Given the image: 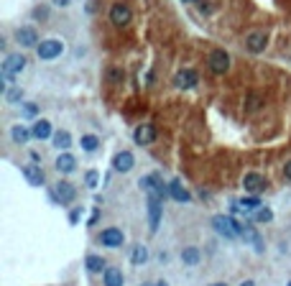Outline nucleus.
<instances>
[{
  "label": "nucleus",
  "mask_w": 291,
  "mask_h": 286,
  "mask_svg": "<svg viewBox=\"0 0 291 286\" xmlns=\"http://www.w3.org/2000/svg\"><path fill=\"white\" fill-rule=\"evenodd\" d=\"M54 146L59 148V151H66L72 146V138H69V133L66 130H59V133H54Z\"/></svg>",
  "instance_id": "nucleus-24"
},
{
  "label": "nucleus",
  "mask_w": 291,
  "mask_h": 286,
  "mask_svg": "<svg viewBox=\"0 0 291 286\" xmlns=\"http://www.w3.org/2000/svg\"><path fill=\"white\" fill-rule=\"evenodd\" d=\"M102 281H105V286H123V271L107 269V271L102 274Z\"/></svg>",
  "instance_id": "nucleus-21"
},
{
  "label": "nucleus",
  "mask_w": 291,
  "mask_h": 286,
  "mask_svg": "<svg viewBox=\"0 0 291 286\" xmlns=\"http://www.w3.org/2000/svg\"><path fill=\"white\" fill-rule=\"evenodd\" d=\"M79 143H82V148H84V151H95V148L100 146L97 136H82V141H79Z\"/></svg>",
  "instance_id": "nucleus-29"
},
{
  "label": "nucleus",
  "mask_w": 291,
  "mask_h": 286,
  "mask_svg": "<svg viewBox=\"0 0 291 286\" xmlns=\"http://www.w3.org/2000/svg\"><path fill=\"white\" fill-rule=\"evenodd\" d=\"M87 271L89 274H102L105 271V258L102 256H87Z\"/></svg>",
  "instance_id": "nucleus-23"
},
{
  "label": "nucleus",
  "mask_w": 291,
  "mask_h": 286,
  "mask_svg": "<svg viewBox=\"0 0 291 286\" xmlns=\"http://www.w3.org/2000/svg\"><path fill=\"white\" fill-rule=\"evenodd\" d=\"M182 3H194V0H182Z\"/></svg>",
  "instance_id": "nucleus-38"
},
{
  "label": "nucleus",
  "mask_w": 291,
  "mask_h": 286,
  "mask_svg": "<svg viewBox=\"0 0 291 286\" xmlns=\"http://www.w3.org/2000/svg\"><path fill=\"white\" fill-rule=\"evenodd\" d=\"M36 51H38V59L51 61V59H56V56L64 51V43L56 41V38H46V41H41L38 46H36Z\"/></svg>",
  "instance_id": "nucleus-4"
},
{
  "label": "nucleus",
  "mask_w": 291,
  "mask_h": 286,
  "mask_svg": "<svg viewBox=\"0 0 291 286\" xmlns=\"http://www.w3.org/2000/svg\"><path fill=\"white\" fill-rule=\"evenodd\" d=\"M31 133H33V138H38V141H46V138L51 136V123H49V120H36L33 128H31Z\"/></svg>",
  "instance_id": "nucleus-19"
},
{
  "label": "nucleus",
  "mask_w": 291,
  "mask_h": 286,
  "mask_svg": "<svg viewBox=\"0 0 291 286\" xmlns=\"http://www.w3.org/2000/svg\"><path fill=\"white\" fill-rule=\"evenodd\" d=\"M228 67H230V56L222 51V49H217V51L210 54V69H212L215 74H225Z\"/></svg>",
  "instance_id": "nucleus-7"
},
{
  "label": "nucleus",
  "mask_w": 291,
  "mask_h": 286,
  "mask_svg": "<svg viewBox=\"0 0 291 286\" xmlns=\"http://www.w3.org/2000/svg\"><path fill=\"white\" fill-rule=\"evenodd\" d=\"M23 115H26V118H36V115H38V107H36L33 102H26V105H23Z\"/></svg>",
  "instance_id": "nucleus-32"
},
{
  "label": "nucleus",
  "mask_w": 291,
  "mask_h": 286,
  "mask_svg": "<svg viewBox=\"0 0 291 286\" xmlns=\"http://www.w3.org/2000/svg\"><path fill=\"white\" fill-rule=\"evenodd\" d=\"M133 164H136V159H133V153H130V151H120V153H115V159H113V169L120 171V174L130 171Z\"/></svg>",
  "instance_id": "nucleus-12"
},
{
  "label": "nucleus",
  "mask_w": 291,
  "mask_h": 286,
  "mask_svg": "<svg viewBox=\"0 0 291 286\" xmlns=\"http://www.w3.org/2000/svg\"><path fill=\"white\" fill-rule=\"evenodd\" d=\"M130 261L136 263V266L146 263V261H148V248H146V246H136V248H133V253H130Z\"/></svg>",
  "instance_id": "nucleus-25"
},
{
  "label": "nucleus",
  "mask_w": 291,
  "mask_h": 286,
  "mask_svg": "<svg viewBox=\"0 0 291 286\" xmlns=\"http://www.w3.org/2000/svg\"><path fill=\"white\" fill-rule=\"evenodd\" d=\"M141 189L148 192V197H156V200H164V197L169 194V187L161 182L159 174H148V177L141 179Z\"/></svg>",
  "instance_id": "nucleus-2"
},
{
  "label": "nucleus",
  "mask_w": 291,
  "mask_h": 286,
  "mask_svg": "<svg viewBox=\"0 0 291 286\" xmlns=\"http://www.w3.org/2000/svg\"><path fill=\"white\" fill-rule=\"evenodd\" d=\"M289 286H291V281H289Z\"/></svg>",
  "instance_id": "nucleus-40"
},
{
  "label": "nucleus",
  "mask_w": 291,
  "mask_h": 286,
  "mask_svg": "<svg viewBox=\"0 0 291 286\" xmlns=\"http://www.w3.org/2000/svg\"><path fill=\"white\" fill-rule=\"evenodd\" d=\"M36 18H41V20H46V15H49V10L46 8H36V13H33Z\"/></svg>",
  "instance_id": "nucleus-33"
},
{
  "label": "nucleus",
  "mask_w": 291,
  "mask_h": 286,
  "mask_svg": "<svg viewBox=\"0 0 291 286\" xmlns=\"http://www.w3.org/2000/svg\"><path fill=\"white\" fill-rule=\"evenodd\" d=\"M245 46H248V51H253V54H261L266 49V33H261V31L251 33L248 41H245Z\"/></svg>",
  "instance_id": "nucleus-17"
},
{
  "label": "nucleus",
  "mask_w": 291,
  "mask_h": 286,
  "mask_svg": "<svg viewBox=\"0 0 291 286\" xmlns=\"http://www.w3.org/2000/svg\"><path fill=\"white\" fill-rule=\"evenodd\" d=\"M199 77L194 69H179L176 77H174V84L179 87V90H192V87H197Z\"/></svg>",
  "instance_id": "nucleus-6"
},
{
  "label": "nucleus",
  "mask_w": 291,
  "mask_h": 286,
  "mask_svg": "<svg viewBox=\"0 0 291 286\" xmlns=\"http://www.w3.org/2000/svg\"><path fill=\"white\" fill-rule=\"evenodd\" d=\"M199 258H202V253H199L197 248H187V251H182V261H184V263H189V266L199 263Z\"/></svg>",
  "instance_id": "nucleus-26"
},
{
  "label": "nucleus",
  "mask_w": 291,
  "mask_h": 286,
  "mask_svg": "<svg viewBox=\"0 0 291 286\" xmlns=\"http://www.w3.org/2000/svg\"><path fill=\"white\" fill-rule=\"evenodd\" d=\"M212 286H225V284H212Z\"/></svg>",
  "instance_id": "nucleus-39"
},
{
  "label": "nucleus",
  "mask_w": 291,
  "mask_h": 286,
  "mask_svg": "<svg viewBox=\"0 0 291 286\" xmlns=\"http://www.w3.org/2000/svg\"><path fill=\"white\" fill-rule=\"evenodd\" d=\"M23 177H26L28 184H33V187H41V184H43V171H41V166H36V164H31V166L23 169Z\"/></svg>",
  "instance_id": "nucleus-18"
},
{
  "label": "nucleus",
  "mask_w": 291,
  "mask_h": 286,
  "mask_svg": "<svg viewBox=\"0 0 291 286\" xmlns=\"http://www.w3.org/2000/svg\"><path fill=\"white\" fill-rule=\"evenodd\" d=\"M15 41L20 43V46H38V33H36V28L23 26V28L15 31Z\"/></svg>",
  "instance_id": "nucleus-11"
},
{
  "label": "nucleus",
  "mask_w": 291,
  "mask_h": 286,
  "mask_svg": "<svg viewBox=\"0 0 291 286\" xmlns=\"http://www.w3.org/2000/svg\"><path fill=\"white\" fill-rule=\"evenodd\" d=\"M110 79H113V82L123 79V72H120V69H110Z\"/></svg>",
  "instance_id": "nucleus-34"
},
{
  "label": "nucleus",
  "mask_w": 291,
  "mask_h": 286,
  "mask_svg": "<svg viewBox=\"0 0 291 286\" xmlns=\"http://www.w3.org/2000/svg\"><path fill=\"white\" fill-rule=\"evenodd\" d=\"M212 228H215L222 238H238V235H243V225L235 223L233 217H225V215H215V217H212Z\"/></svg>",
  "instance_id": "nucleus-1"
},
{
  "label": "nucleus",
  "mask_w": 291,
  "mask_h": 286,
  "mask_svg": "<svg viewBox=\"0 0 291 286\" xmlns=\"http://www.w3.org/2000/svg\"><path fill=\"white\" fill-rule=\"evenodd\" d=\"M54 197L61 202V205H69V202H74V197H77V189L69 184V182H59L56 187H54Z\"/></svg>",
  "instance_id": "nucleus-9"
},
{
  "label": "nucleus",
  "mask_w": 291,
  "mask_h": 286,
  "mask_svg": "<svg viewBox=\"0 0 291 286\" xmlns=\"http://www.w3.org/2000/svg\"><path fill=\"white\" fill-rule=\"evenodd\" d=\"M77 169V159L72 156L69 151H61L59 156H56V171H61V174H72Z\"/></svg>",
  "instance_id": "nucleus-13"
},
{
  "label": "nucleus",
  "mask_w": 291,
  "mask_h": 286,
  "mask_svg": "<svg viewBox=\"0 0 291 286\" xmlns=\"http://www.w3.org/2000/svg\"><path fill=\"white\" fill-rule=\"evenodd\" d=\"M169 197H171V200H176V202H189L192 200V194L184 189V184L179 182V179H174L169 184Z\"/></svg>",
  "instance_id": "nucleus-15"
},
{
  "label": "nucleus",
  "mask_w": 291,
  "mask_h": 286,
  "mask_svg": "<svg viewBox=\"0 0 291 286\" xmlns=\"http://www.w3.org/2000/svg\"><path fill=\"white\" fill-rule=\"evenodd\" d=\"M10 138L15 141V143H26L28 138H33V133L28 128H23V125H13L10 128Z\"/></svg>",
  "instance_id": "nucleus-22"
},
{
  "label": "nucleus",
  "mask_w": 291,
  "mask_h": 286,
  "mask_svg": "<svg viewBox=\"0 0 291 286\" xmlns=\"http://www.w3.org/2000/svg\"><path fill=\"white\" fill-rule=\"evenodd\" d=\"M110 20H113V26L125 28L130 23V8L123 5V3H115L113 8H110Z\"/></svg>",
  "instance_id": "nucleus-5"
},
{
  "label": "nucleus",
  "mask_w": 291,
  "mask_h": 286,
  "mask_svg": "<svg viewBox=\"0 0 291 286\" xmlns=\"http://www.w3.org/2000/svg\"><path fill=\"white\" fill-rule=\"evenodd\" d=\"M54 5H69V0H51Z\"/></svg>",
  "instance_id": "nucleus-36"
},
{
  "label": "nucleus",
  "mask_w": 291,
  "mask_h": 286,
  "mask_svg": "<svg viewBox=\"0 0 291 286\" xmlns=\"http://www.w3.org/2000/svg\"><path fill=\"white\" fill-rule=\"evenodd\" d=\"M123 240H125V235H123L120 228H107V230L100 233V243L107 246V248H118V246H123Z\"/></svg>",
  "instance_id": "nucleus-8"
},
{
  "label": "nucleus",
  "mask_w": 291,
  "mask_h": 286,
  "mask_svg": "<svg viewBox=\"0 0 291 286\" xmlns=\"http://www.w3.org/2000/svg\"><path fill=\"white\" fill-rule=\"evenodd\" d=\"M238 205H240L243 210H261V200H258V197H243Z\"/></svg>",
  "instance_id": "nucleus-27"
},
{
  "label": "nucleus",
  "mask_w": 291,
  "mask_h": 286,
  "mask_svg": "<svg viewBox=\"0 0 291 286\" xmlns=\"http://www.w3.org/2000/svg\"><path fill=\"white\" fill-rule=\"evenodd\" d=\"M253 220H258V223H271V220H274V212L268 210V207H261V210H256Z\"/></svg>",
  "instance_id": "nucleus-28"
},
{
  "label": "nucleus",
  "mask_w": 291,
  "mask_h": 286,
  "mask_svg": "<svg viewBox=\"0 0 291 286\" xmlns=\"http://www.w3.org/2000/svg\"><path fill=\"white\" fill-rule=\"evenodd\" d=\"M5 100H8V102H20V100H23V90H18V87H10V90L5 92Z\"/></svg>",
  "instance_id": "nucleus-30"
},
{
  "label": "nucleus",
  "mask_w": 291,
  "mask_h": 286,
  "mask_svg": "<svg viewBox=\"0 0 291 286\" xmlns=\"http://www.w3.org/2000/svg\"><path fill=\"white\" fill-rule=\"evenodd\" d=\"M133 138H136V143L138 146H148V143H153L156 141V128L153 125H138L136 128V136H133Z\"/></svg>",
  "instance_id": "nucleus-14"
},
{
  "label": "nucleus",
  "mask_w": 291,
  "mask_h": 286,
  "mask_svg": "<svg viewBox=\"0 0 291 286\" xmlns=\"http://www.w3.org/2000/svg\"><path fill=\"white\" fill-rule=\"evenodd\" d=\"M263 177H261V174H245V177H243V187H245V192H253V194H258L261 189H263Z\"/></svg>",
  "instance_id": "nucleus-16"
},
{
  "label": "nucleus",
  "mask_w": 291,
  "mask_h": 286,
  "mask_svg": "<svg viewBox=\"0 0 291 286\" xmlns=\"http://www.w3.org/2000/svg\"><path fill=\"white\" fill-rule=\"evenodd\" d=\"M243 238H245V243H253L258 253H263V240H261V235L253 230V225H243Z\"/></svg>",
  "instance_id": "nucleus-20"
},
{
  "label": "nucleus",
  "mask_w": 291,
  "mask_h": 286,
  "mask_svg": "<svg viewBox=\"0 0 291 286\" xmlns=\"http://www.w3.org/2000/svg\"><path fill=\"white\" fill-rule=\"evenodd\" d=\"M159 223H161V200L148 197V225H151V233L159 230Z\"/></svg>",
  "instance_id": "nucleus-10"
},
{
  "label": "nucleus",
  "mask_w": 291,
  "mask_h": 286,
  "mask_svg": "<svg viewBox=\"0 0 291 286\" xmlns=\"http://www.w3.org/2000/svg\"><path fill=\"white\" fill-rule=\"evenodd\" d=\"M26 69V56L23 54H8L5 61H3V79L10 82L15 74H20Z\"/></svg>",
  "instance_id": "nucleus-3"
},
{
  "label": "nucleus",
  "mask_w": 291,
  "mask_h": 286,
  "mask_svg": "<svg viewBox=\"0 0 291 286\" xmlns=\"http://www.w3.org/2000/svg\"><path fill=\"white\" fill-rule=\"evenodd\" d=\"M156 286H169V284H164V281H159V284H156Z\"/></svg>",
  "instance_id": "nucleus-37"
},
{
  "label": "nucleus",
  "mask_w": 291,
  "mask_h": 286,
  "mask_svg": "<svg viewBox=\"0 0 291 286\" xmlns=\"http://www.w3.org/2000/svg\"><path fill=\"white\" fill-rule=\"evenodd\" d=\"M284 177L291 182V161H286V166H284Z\"/></svg>",
  "instance_id": "nucleus-35"
},
{
  "label": "nucleus",
  "mask_w": 291,
  "mask_h": 286,
  "mask_svg": "<svg viewBox=\"0 0 291 286\" xmlns=\"http://www.w3.org/2000/svg\"><path fill=\"white\" fill-rule=\"evenodd\" d=\"M84 182H87V187H89V189H95V187H97V182H100V174H97V171H87V179H84Z\"/></svg>",
  "instance_id": "nucleus-31"
}]
</instances>
